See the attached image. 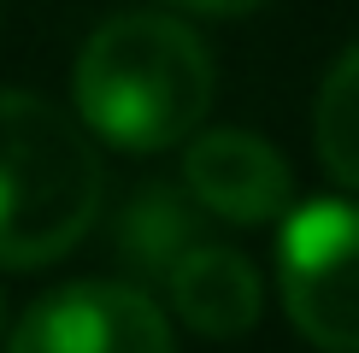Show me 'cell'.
Masks as SVG:
<instances>
[{"label": "cell", "instance_id": "5", "mask_svg": "<svg viewBox=\"0 0 359 353\" xmlns=\"http://www.w3.org/2000/svg\"><path fill=\"white\" fill-rule=\"evenodd\" d=\"M183 183L201 212L224 224H271L289 206V165L265 136L248 130H206L183 153Z\"/></svg>", "mask_w": 359, "mask_h": 353}, {"label": "cell", "instance_id": "3", "mask_svg": "<svg viewBox=\"0 0 359 353\" xmlns=\"http://www.w3.org/2000/svg\"><path fill=\"white\" fill-rule=\"evenodd\" d=\"M277 289L289 324L324 353H359V206L306 200L283 218Z\"/></svg>", "mask_w": 359, "mask_h": 353}, {"label": "cell", "instance_id": "2", "mask_svg": "<svg viewBox=\"0 0 359 353\" xmlns=\"http://www.w3.org/2000/svg\"><path fill=\"white\" fill-rule=\"evenodd\" d=\"M107 200L95 141L53 100L0 88V265L36 271L95 230Z\"/></svg>", "mask_w": 359, "mask_h": 353}, {"label": "cell", "instance_id": "4", "mask_svg": "<svg viewBox=\"0 0 359 353\" xmlns=\"http://www.w3.org/2000/svg\"><path fill=\"white\" fill-rule=\"evenodd\" d=\"M6 353H177L159 300L130 283H65L18 318Z\"/></svg>", "mask_w": 359, "mask_h": 353}, {"label": "cell", "instance_id": "8", "mask_svg": "<svg viewBox=\"0 0 359 353\" xmlns=\"http://www.w3.org/2000/svg\"><path fill=\"white\" fill-rule=\"evenodd\" d=\"M312 141H318L324 171L359 195V48L341 53L330 65V77H324V88H318Z\"/></svg>", "mask_w": 359, "mask_h": 353}, {"label": "cell", "instance_id": "6", "mask_svg": "<svg viewBox=\"0 0 359 353\" xmlns=\"http://www.w3.org/2000/svg\"><path fill=\"white\" fill-rule=\"evenodd\" d=\"M165 294H171V312L194 335H212V342H236L259 324V271L236 247L218 242H201L194 254L177 259Z\"/></svg>", "mask_w": 359, "mask_h": 353}, {"label": "cell", "instance_id": "9", "mask_svg": "<svg viewBox=\"0 0 359 353\" xmlns=\"http://www.w3.org/2000/svg\"><path fill=\"white\" fill-rule=\"evenodd\" d=\"M171 6H183V12H206V18H242V12L265 6V0H171Z\"/></svg>", "mask_w": 359, "mask_h": 353}, {"label": "cell", "instance_id": "1", "mask_svg": "<svg viewBox=\"0 0 359 353\" xmlns=\"http://www.w3.org/2000/svg\"><path fill=\"white\" fill-rule=\"evenodd\" d=\"M212 106V59L183 18L124 12L77 53V112L100 141L159 153L201 130Z\"/></svg>", "mask_w": 359, "mask_h": 353}, {"label": "cell", "instance_id": "7", "mask_svg": "<svg viewBox=\"0 0 359 353\" xmlns=\"http://www.w3.org/2000/svg\"><path fill=\"white\" fill-rule=\"evenodd\" d=\"M118 242H124V265L154 277H171V265L194 254V195L177 188H142L118 218Z\"/></svg>", "mask_w": 359, "mask_h": 353}]
</instances>
